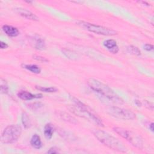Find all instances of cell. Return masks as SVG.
Masks as SVG:
<instances>
[{
    "label": "cell",
    "instance_id": "obj_1",
    "mask_svg": "<svg viewBox=\"0 0 154 154\" xmlns=\"http://www.w3.org/2000/svg\"><path fill=\"white\" fill-rule=\"evenodd\" d=\"M87 84L93 90L105 96L113 102L117 103H123V100L111 88L102 82L94 78H89L87 80Z\"/></svg>",
    "mask_w": 154,
    "mask_h": 154
},
{
    "label": "cell",
    "instance_id": "obj_2",
    "mask_svg": "<svg viewBox=\"0 0 154 154\" xmlns=\"http://www.w3.org/2000/svg\"><path fill=\"white\" fill-rule=\"evenodd\" d=\"M94 135L100 142L112 150L121 152H125L127 150L126 146L120 141L103 131L96 130Z\"/></svg>",
    "mask_w": 154,
    "mask_h": 154
},
{
    "label": "cell",
    "instance_id": "obj_3",
    "mask_svg": "<svg viewBox=\"0 0 154 154\" xmlns=\"http://www.w3.org/2000/svg\"><path fill=\"white\" fill-rule=\"evenodd\" d=\"M73 101L75 102L76 105V108L74 109V111L76 112V114L91 122H94L100 126H103L102 120L99 119L97 116L93 114L91 110H90L88 106L75 97H73Z\"/></svg>",
    "mask_w": 154,
    "mask_h": 154
},
{
    "label": "cell",
    "instance_id": "obj_4",
    "mask_svg": "<svg viewBox=\"0 0 154 154\" xmlns=\"http://www.w3.org/2000/svg\"><path fill=\"white\" fill-rule=\"evenodd\" d=\"M22 128L18 125H11L7 126L3 131L1 141L2 143L10 144L14 143L20 137Z\"/></svg>",
    "mask_w": 154,
    "mask_h": 154
},
{
    "label": "cell",
    "instance_id": "obj_5",
    "mask_svg": "<svg viewBox=\"0 0 154 154\" xmlns=\"http://www.w3.org/2000/svg\"><path fill=\"white\" fill-rule=\"evenodd\" d=\"M113 129L117 134H119L121 137L129 141L132 145H134L136 147H138L139 149L142 148L143 141L142 139L139 135L135 134L131 131H129L122 128L116 127Z\"/></svg>",
    "mask_w": 154,
    "mask_h": 154
},
{
    "label": "cell",
    "instance_id": "obj_6",
    "mask_svg": "<svg viewBox=\"0 0 154 154\" xmlns=\"http://www.w3.org/2000/svg\"><path fill=\"white\" fill-rule=\"evenodd\" d=\"M78 25L85 29L97 34L103 35H114L117 34V32L116 31L103 26L94 25L85 22H80L78 23Z\"/></svg>",
    "mask_w": 154,
    "mask_h": 154
},
{
    "label": "cell",
    "instance_id": "obj_7",
    "mask_svg": "<svg viewBox=\"0 0 154 154\" xmlns=\"http://www.w3.org/2000/svg\"><path fill=\"white\" fill-rule=\"evenodd\" d=\"M107 111L112 116L119 119L133 120L135 118V114L131 111L119 107H111Z\"/></svg>",
    "mask_w": 154,
    "mask_h": 154
},
{
    "label": "cell",
    "instance_id": "obj_8",
    "mask_svg": "<svg viewBox=\"0 0 154 154\" xmlns=\"http://www.w3.org/2000/svg\"><path fill=\"white\" fill-rule=\"evenodd\" d=\"M14 10L19 15H20L23 17L26 18L27 19H29L34 21L38 20V18L36 15H35L34 13H32V12H31L30 11L25 8H21V7H15Z\"/></svg>",
    "mask_w": 154,
    "mask_h": 154
},
{
    "label": "cell",
    "instance_id": "obj_9",
    "mask_svg": "<svg viewBox=\"0 0 154 154\" xmlns=\"http://www.w3.org/2000/svg\"><path fill=\"white\" fill-rule=\"evenodd\" d=\"M17 96L23 100H30L34 99H39L42 97V95L41 94H32L27 91L20 90L17 93Z\"/></svg>",
    "mask_w": 154,
    "mask_h": 154
},
{
    "label": "cell",
    "instance_id": "obj_10",
    "mask_svg": "<svg viewBox=\"0 0 154 154\" xmlns=\"http://www.w3.org/2000/svg\"><path fill=\"white\" fill-rule=\"evenodd\" d=\"M103 45L109 52L112 54H117L119 51V48L116 41L113 39H109L105 41Z\"/></svg>",
    "mask_w": 154,
    "mask_h": 154
},
{
    "label": "cell",
    "instance_id": "obj_11",
    "mask_svg": "<svg viewBox=\"0 0 154 154\" xmlns=\"http://www.w3.org/2000/svg\"><path fill=\"white\" fill-rule=\"evenodd\" d=\"M2 29L4 32L10 37H16L19 34V31L17 28L10 25H4Z\"/></svg>",
    "mask_w": 154,
    "mask_h": 154
},
{
    "label": "cell",
    "instance_id": "obj_12",
    "mask_svg": "<svg viewBox=\"0 0 154 154\" xmlns=\"http://www.w3.org/2000/svg\"><path fill=\"white\" fill-rule=\"evenodd\" d=\"M30 144L31 146L36 149H40L42 147V143L40 137L37 134H34L31 139Z\"/></svg>",
    "mask_w": 154,
    "mask_h": 154
},
{
    "label": "cell",
    "instance_id": "obj_13",
    "mask_svg": "<svg viewBox=\"0 0 154 154\" xmlns=\"http://www.w3.org/2000/svg\"><path fill=\"white\" fill-rule=\"evenodd\" d=\"M54 132V128L52 125H51V123H48L45 126L44 135L47 139L49 140L52 138Z\"/></svg>",
    "mask_w": 154,
    "mask_h": 154
},
{
    "label": "cell",
    "instance_id": "obj_14",
    "mask_svg": "<svg viewBox=\"0 0 154 154\" xmlns=\"http://www.w3.org/2000/svg\"><path fill=\"white\" fill-rule=\"evenodd\" d=\"M34 39L35 41L34 47L35 49L38 50H43L45 49L46 45L43 39L40 37H35L34 38Z\"/></svg>",
    "mask_w": 154,
    "mask_h": 154
},
{
    "label": "cell",
    "instance_id": "obj_15",
    "mask_svg": "<svg viewBox=\"0 0 154 154\" xmlns=\"http://www.w3.org/2000/svg\"><path fill=\"white\" fill-rule=\"evenodd\" d=\"M23 67L34 73H40L41 72L40 68L35 64H23Z\"/></svg>",
    "mask_w": 154,
    "mask_h": 154
},
{
    "label": "cell",
    "instance_id": "obj_16",
    "mask_svg": "<svg viewBox=\"0 0 154 154\" xmlns=\"http://www.w3.org/2000/svg\"><path fill=\"white\" fill-rule=\"evenodd\" d=\"M35 88L38 90L41 91H43L45 93H54L58 91V89L54 87H42V86H35Z\"/></svg>",
    "mask_w": 154,
    "mask_h": 154
},
{
    "label": "cell",
    "instance_id": "obj_17",
    "mask_svg": "<svg viewBox=\"0 0 154 154\" xmlns=\"http://www.w3.org/2000/svg\"><path fill=\"white\" fill-rule=\"evenodd\" d=\"M22 122L23 126H25V128H28L31 126V121L29 120L28 115L25 112H23L22 114Z\"/></svg>",
    "mask_w": 154,
    "mask_h": 154
},
{
    "label": "cell",
    "instance_id": "obj_18",
    "mask_svg": "<svg viewBox=\"0 0 154 154\" xmlns=\"http://www.w3.org/2000/svg\"><path fill=\"white\" fill-rule=\"evenodd\" d=\"M1 92L2 94H7L8 91V86L7 81L3 78H1Z\"/></svg>",
    "mask_w": 154,
    "mask_h": 154
},
{
    "label": "cell",
    "instance_id": "obj_19",
    "mask_svg": "<svg viewBox=\"0 0 154 154\" xmlns=\"http://www.w3.org/2000/svg\"><path fill=\"white\" fill-rule=\"evenodd\" d=\"M128 51H129V52L135 55H141V51H140V49L134 46H130L128 48Z\"/></svg>",
    "mask_w": 154,
    "mask_h": 154
},
{
    "label": "cell",
    "instance_id": "obj_20",
    "mask_svg": "<svg viewBox=\"0 0 154 154\" xmlns=\"http://www.w3.org/2000/svg\"><path fill=\"white\" fill-rule=\"evenodd\" d=\"M33 58L36 60L37 61H40V62H48V60H47L45 57H42L40 55H33Z\"/></svg>",
    "mask_w": 154,
    "mask_h": 154
},
{
    "label": "cell",
    "instance_id": "obj_21",
    "mask_svg": "<svg viewBox=\"0 0 154 154\" xmlns=\"http://www.w3.org/2000/svg\"><path fill=\"white\" fill-rule=\"evenodd\" d=\"M144 49L147 51H151L153 50V46L150 44H146L144 46Z\"/></svg>",
    "mask_w": 154,
    "mask_h": 154
},
{
    "label": "cell",
    "instance_id": "obj_22",
    "mask_svg": "<svg viewBox=\"0 0 154 154\" xmlns=\"http://www.w3.org/2000/svg\"><path fill=\"white\" fill-rule=\"evenodd\" d=\"M58 148L55 147H51V149H49V150L47 152L48 153H58Z\"/></svg>",
    "mask_w": 154,
    "mask_h": 154
},
{
    "label": "cell",
    "instance_id": "obj_23",
    "mask_svg": "<svg viewBox=\"0 0 154 154\" xmlns=\"http://www.w3.org/2000/svg\"><path fill=\"white\" fill-rule=\"evenodd\" d=\"M0 48L3 49H6L8 48V45L3 42H0Z\"/></svg>",
    "mask_w": 154,
    "mask_h": 154
},
{
    "label": "cell",
    "instance_id": "obj_24",
    "mask_svg": "<svg viewBox=\"0 0 154 154\" xmlns=\"http://www.w3.org/2000/svg\"><path fill=\"white\" fill-rule=\"evenodd\" d=\"M135 104L138 106H141V103L139 101V100H135Z\"/></svg>",
    "mask_w": 154,
    "mask_h": 154
},
{
    "label": "cell",
    "instance_id": "obj_25",
    "mask_svg": "<svg viewBox=\"0 0 154 154\" xmlns=\"http://www.w3.org/2000/svg\"><path fill=\"white\" fill-rule=\"evenodd\" d=\"M149 129L153 132V123H152L150 125H149Z\"/></svg>",
    "mask_w": 154,
    "mask_h": 154
}]
</instances>
